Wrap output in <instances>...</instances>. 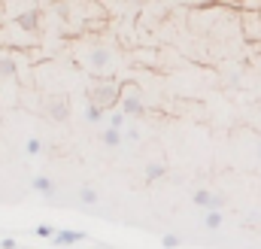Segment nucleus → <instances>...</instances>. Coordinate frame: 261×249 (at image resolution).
<instances>
[{
    "instance_id": "1",
    "label": "nucleus",
    "mask_w": 261,
    "mask_h": 249,
    "mask_svg": "<svg viewBox=\"0 0 261 249\" xmlns=\"http://www.w3.org/2000/svg\"><path fill=\"white\" fill-rule=\"evenodd\" d=\"M119 97H122V85H119V82H110V79H97V82L88 88V104L100 107L103 113L119 110Z\"/></svg>"
},
{
    "instance_id": "2",
    "label": "nucleus",
    "mask_w": 261,
    "mask_h": 249,
    "mask_svg": "<svg viewBox=\"0 0 261 249\" xmlns=\"http://www.w3.org/2000/svg\"><path fill=\"white\" fill-rule=\"evenodd\" d=\"M119 113L125 119H143L146 116V104L140 97V91L134 85H122V97H119Z\"/></svg>"
},
{
    "instance_id": "3",
    "label": "nucleus",
    "mask_w": 261,
    "mask_h": 249,
    "mask_svg": "<svg viewBox=\"0 0 261 249\" xmlns=\"http://www.w3.org/2000/svg\"><path fill=\"white\" fill-rule=\"evenodd\" d=\"M192 204L200 207L203 213H210V210H216V213H222V207L228 204V197L222 194V191H210V188H197L195 194H192Z\"/></svg>"
},
{
    "instance_id": "4",
    "label": "nucleus",
    "mask_w": 261,
    "mask_h": 249,
    "mask_svg": "<svg viewBox=\"0 0 261 249\" xmlns=\"http://www.w3.org/2000/svg\"><path fill=\"white\" fill-rule=\"evenodd\" d=\"M85 237H88L85 231H76V228H58L55 237H52V243H55V246H73V243H82Z\"/></svg>"
},
{
    "instance_id": "5",
    "label": "nucleus",
    "mask_w": 261,
    "mask_h": 249,
    "mask_svg": "<svg viewBox=\"0 0 261 249\" xmlns=\"http://www.w3.org/2000/svg\"><path fill=\"white\" fill-rule=\"evenodd\" d=\"M40 9H24V12H18L15 15V24L21 28V31H37L40 28Z\"/></svg>"
},
{
    "instance_id": "6",
    "label": "nucleus",
    "mask_w": 261,
    "mask_h": 249,
    "mask_svg": "<svg viewBox=\"0 0 261 249\" xmlns=\"http://www.w3.org/2000/svg\"><path fill=\"white\" fill-rule=\"evenodd\" d=\"M158 180H167V164H161V161L146 164V167H143V183L152 186V183H158Z\"/></svg>"
},
{
    "instance_id": "7",
    "label": "nucleus",
    "mask_w": 261,
    "mask_h": 249,
    "mask_svg": "<svg viewBox=\"0 0 261 249\" xmlns=\"http://www.w3.org/2000/svg\"><path fill=\"white\" fill-rule=\"evenodd\" d=\"M88 61H91V67L100 73V70H107V67L113 64V52H110V49H103V46H97V49H91Z\"/></svg>"
},
{
    "instance_id": "8",
    "label": "nucleus",
    "mask_w": 261,
    "mask_h": 249,
    "mask_svg": "<svg viewBox=\"0 0 261 249\" xmlns=\"http://www.w3.org/2000/svg\"><path fill=\"white\" fill-rule=\"evenodd\" d=\"M46 113H49L55 122H67V116H70V107H67V101H49Z\"/></svg>"
},
{
    "instance_id": "9",
    "label": "nucleus",
    "mask_w": 261,
    "mask_h": 249,
    "mask_svg": "<svg viewBox=\"0 0 261 249\" xmlns=\"http://www.w3.org/2000/svg\"><path fill=\"white\" fill-rule=\"evenodd\" d=\"M31 188H34L37 194H46V197H52V194H55V183H52L49 177H43V173L31 180Z\"/></svg>"
},
{
    "instance_id": "10",
    "label": "nucleus",
    "mask_w": 261,
    "mask_h": 249,
    "mask_svg": "<svg viewBox=\"0 0 261 249\" xmlns=\"http://www.w3.org/2000/svg\"><path fill=\"white\" fill-rule=\"evenodd\" d=\"M97 201H100L97 188H91V186H82V188H79V204H85V207H94Z\"/></svg>"
},
{
    "instance_id": "11",
    "label": "nucleus",
    "mask_w": 261,
    "mask_h": 249,
    "mask_svg": "<svg viewBox=\"0 0 261 249\" xmlns=\"http://www.w3.org/2000/svg\"><path fill=\"white\" fill-rule=\"evenodd\" d=\"M222 222H225V216H222V213H216V210L203 213V228H210V231H219V228H222Z\"/></svg>"
},
{
    "instance_id": "12",
    "label": "nucleus",
    "mask_w": 261,
    "mask_h": 249,
    "mask_svg": "<svg viewBox=\"0 0 261 249\" xmlns=\"http://www.w3.org/2000/svg\"><path fill=\"white\" fill-rule=\"evenodd\" d=\"M100 140H103L107 146H122V140H125V134H122V131H113V128H103V134H100Z\"/></svg>"
},
{
    "instance_id": "13",
    "label": "nucleus",
    "mask_w": 261,
    "mask_h": 249,
    "mask_svg": "<svg viewBox=\"0 0 261 249\" xmlns=\"http://www.w3.org/2000/svg\"><path fill=\"white\" fill-rule=\"evenodd\" d=\"M15 73H18V64H15V58L0 55V76H15Z\"/></svg>"
},
{
    "instance_id": "14",
    "label": "nucleus",
    "mask_w": 261,
    "mask_h": 249,
    "mask_svg": "<svg viewBox=\"0 0 261 249\" xmlns=\"http://www.w3.org/2000/svg\"><path fill=\"white\" fill-rule=\"evenodd\" d=\"M125 116L119 113V110H113V113H107V128H113V131H125Z\"/></svg>"
},
{
    "instance_id": "15",
    "label": "nucleus",
    "mask_w": 261,
    "mask_h": 249,
    "mask_svg": "<svg viewBox=\"0 0 261 249\" xmlns=\"http://www.w3.org/2000/svg\"><path fill=\"white\" fill-rule=\"evenodd\" d=\"M103 119H107V113L100 107H94V104L85 107V122H103Z\"/></svg>"
},
{
    "instance_id": "16",
    "label": "nucleus",
    "mask_w": 261,
    "mask_h": 249,
    "mask_svg": "<svg viewBox=\"0 0 261 249\" xmlns=\"http://www.w3.org/2000/svg\"><path fill=\"white\" fill-rule=\"evenodd\" d=\"M24 152H28V155H40V152H43V140H40V137H31V140L24 143Z\"/></svg>"
},
{
    "instance_id": "17",
    "label": "nucleus",
    "mask_w": 261,
    "mask_h": 249,
    "mask_svg": "<svg viewBox=\"0 0 261 249\" xmlns=\"http://www.w3.org/2000/svg\"><path fill=\"white\" fill-rule=\"evenodd\" d=\"M161 246L164 249H179L182 240H179V234H164V237H161Z\"/></svg>"
},
{
    "instance_id": "18",
    "label": "nucleus",
    "mask_w": 261,
    "mask_h": 249,
    "mask_svg": "<svg viewBox=\"0 0 261 249\" xmlns=\"http://www.w3.org/2000/svg\"><path fill=\"white\" fill-rule=\"evenodd\" d=\"M55 231H58V228H52V225H37V228H34V234H37V237H43V240H52V237H55Z\"/></svg>"
},
{
    "instance_id": "19",
    "label": "nucleus",
    "mask_w": 261,
    "mask_h": 249,
    "mask_svg": "<svg viewBox=\"0 0 261 249\" xmlns=\"http://www.w3.org/2000/svg\"><path fill=\"white\" fill-rule=\"evenodd\" d=\"M15 246H18L15 237H3V240H0V249H15Z\"/></svg>"
},
{
    "instance_id": "20",
    "label": "nucleus",
    "mask_w": 261,
    "mask_h": 249,
    "mask_svg": "<svg viewBox=\"0 0 261 249\" xmlns=\"http://www.w3.org/2000/svg\"><path fill=\"white\" fill-rule=\"evenodd\" d=\"M122 134H125L128 140H140V131H137V128H130V131H122Z\"/></svg>"
},
{
    "instance_id": "21",
    "label": "nucleus",
    "mask_w": 261,
    "mask_h": 249,
    "mask_svg": "<svg viewBox=\"0 0 261 249\" xmlns=\"http://www.w3.org/2000/svg\"><path fill=\"white\" fill-rule=\"evenodd\" d=\"M255 152H258V158H261V143H258V149H255Z\"/></svg>"
}]
</instances>
